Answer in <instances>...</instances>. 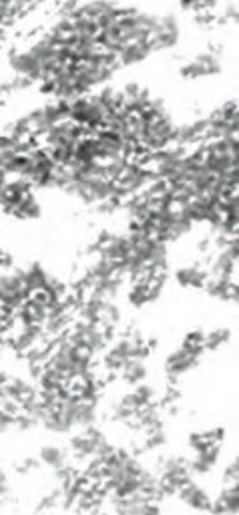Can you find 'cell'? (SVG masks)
Masks as SVG:
<instances>
[{"mask_svg":"<svg viewBox=\"0 0 239 515\" xmlns=\"http://www.w3.org/2000/svg\"><path fill=\"white\" fill-rule=\"evenodd\" d=\"M68 457H71V455H68L67 451L63 449V447H56V445H44L39 453V461L42 463L44 467L54 469L56 473L63 471V469H67Z\"/></svg>","mask_w":239,"mask_h":515,"instance_id":"7a4b0ae2","label":"cell"},{"mask_svg":"<svg viewBox=\"0 0 239 515\" xmlns=\"http://www.w3.org/2000/svg\"><path fill=\"white\" fill-rule=\"evenodd\" d=\"M181 502L185 503L187 507L195 509V511H209L212 514V505H213V497L205 491V489L197 485L193 479H189L187 483H183L179 491L175 493Z\"/></svg>","mask_w":239,"mask_h":515,"instance_id":"6da1fadb","label":"cell"}]
</instances>
